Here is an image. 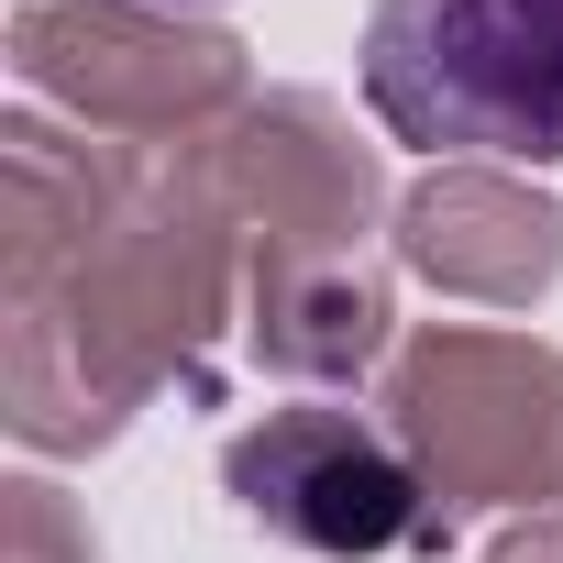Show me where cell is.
Returning <instances> with one entry per match:
<instances>
[{
    "label": "cell",
    "mask_w": 563,
    "mask_h": 563,
    "mask_svg": "<svg viewBox=\"0 0 563 563\" xmlns=\"http://www.w3.org/2000/svg\"><path fill=\"white\" fill-rule=\"evenodd\" d=\"M354 78L409 155L563 166V0H376Z\"/></svg>",
    "instance_id": "1"
},
{
    "label": "cell",
    "mask_w": 563,
    "mask_h": 563,
    "mask_svg": "<svg viewBox=\"0 0 563 563\" xmlns=\"http://www.w3.org/2000/svg\"><path fill=\"white\" fill-rule=\"evenodd\" d=\"M221 475H232L243 519L288 530V541H310V552H387V541L420 519L409 453H398L365 409H321V398L265 409V420L232 442Z\"/></svg>",
    "instance_id": "2"
},
{
    "label": "cell",
    "mask_w": 563,
    "mask_h": 563,
    "mask_svg": "<svg viewBox=\"0 0 563 563\" xmlns=\"http://www.w3.org/2000/svg\"><path fill=\"white\" fill-rule=\"evenodd\" d=\"M144 12H232V0H144Z\"/></svg>",
    "instance_id": "3"
}]
</instances>
